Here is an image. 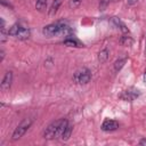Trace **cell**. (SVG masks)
<instances>
[{"instance_id":"cell-1","label":"cell","mask_w":146,"mask_h":146,"mask_svg":"<svg viewBox=\"0 0 146 146\" xmlns=\"http://www.w3.org/2000/svg\"><path fill=\"white\" fill-rule=\"evenodd\" d=\"M67 125H68V121L65 119H59L57 121H54L46 128V130L43 132V138L54 139L57 137H62V135L65 131Z\"/></svg>"},{"instance_id":"cell-2","label":"cell","mask_w":146,"mask_h":146,"mask_svg":"<svg viewBox=\"0 0 146 146\" xmlns=\"http://www.w3.org/2000/svg\"><path fill=\"white\" fill-rule=\"evenodd\" d=\"M42 33L47 38H52V36L59 35V34L67 35L71 33V29L66 24H63L62 22H56V23H51L49 25H46L42 29Z\"/></svg>"},{"instance_id":"cell-3","label":"cell","mask_w":146,"mask_h":146,"mask_svg":"<svg viewBox=\"0 0 146 146\" xmlns=\"http://www.w3.org/2000/svg\"><path fill=\"white\" fill-rule=\"evenodd\" d=\"M73 80L78 84H87L91 80V72L86 67L80 68L74 73Z\"/></svg>"},{"instance_id":"cell-4","label":"cell","mask_w":146,"mask_h":146,"mask_svg":"<svg viewBox=\"0 0 146 146\" xmlns=\"http://www.w3.org/2000/svg\"><path fill=\"white\" fill-rule=\"evenodd\" d=\"M31 124H32V120H30V119L23 120V121L21 122V124H18V125L16 127V129L14 130L13 136H11V139H13V140H17V139L22 138V137L25 135V132L29 130V128L31 127Z\"/></svg>"},{"instance_id":"cell-5","label":"cell","mask_w":146,"mask_h":146,"mask_svg":"<svg viewBox=\"0 0 146 146\" xmlns=\"http://www.w3.org/2000/svg\"><path fill=\"white\" fill-rule=\"evenodd\" d=\"M139 95H140V92H139L138 89L130 88V89L124 90V91L120 95V98H121L122 100H125V102H132V100H135Z\"/></svg>"},{"instance_id":"cell-6","label":"cell","mask_w":146,"mask_h":146,"mask_svg":"<svg viewBox=\"0 0 146 146\" xmlns=\"http://www.w3.org/2000/svg\"><path fill=\"white\" fill-rule=\"evenodd\" d=\"M117 128H119V123L115 120H112V119H106L102 124V129L104 131H107V132L115 131Z\"/></svg>"},{"instance_id":"cell-7","label":"cell","mask_w":146,"mask_h":146,"mask_svg":"<svg viewBox=\"0 0 146 146\" xmlns=\"http://www.w3.org/2000/svg\"><path fill=\"white\" fill-rule=\"evenodd\" d=\"M11 82H13V72L11 71H8L5 74V76H3L2 81H1V89L3 91L5 90H8L10 88V86H11Z\"/></svg>"},{"instance_id":"cell-8","label":"cell","mask_w":146,"mask_h":146,"mask_svg":"<svg viewBox=\"0 0 146 146\" xmlns=\"http://www.w3.org/2000/svg\"><path fill=\"white\" fill-rule=\"evenodd\" d=\"M30 34H31V33H30V29H29V27L21 26V29H19V31H18L16 38L19 39V40H26V39L30 38Z\"/></svg>"},{"instance_id":"cell-9","label":"cell","mask_w":146,"mask_h":146,"mask_svg":"<svg viewBox=\"0 0 146 146\" xmlns=\"http://www.w3.org/2000/svg\"><path fill=\"white\" fill-rule=\"evenodd\" d=\"M112 22H113V23H114V25H115L117 29H120L123 33H128V32H129L128 27L125 26V24H124L120 18H117V17H113V18H112Z\"/></svg>"},{"instance_id":"cell-10","label":"cell","mask_w":146,"mask_h":146,"mask_svg":"<svg viewBox=\"0 0 146 146\" xmlns=\"http://www.w3.org/2000/svg\"><path fill=\"white\" fill-rule=\"evenodd\" d=\"M60 3H62V0H54V1H52L51 6H50V8H49V11H48L50 16H52V15H55V14L57 13V10H58Z\"/></svg>"},{"instance_id":"cell-11","label":"cell","mask_w":146,"mask_h":146,"mask_svg":"<svg viewBox=\"0 0 146 146\" xmlns=\"http://www.w3.org/2000/svg\"><path fill=\"white\" fill-rule=\"evenodd\" d=\"M64 44L67 46V47H81V46H82L76 39H73V38L65 39V40H64Z\"/></svg>"},{"instance_id":"cell-12","label":"cell","mask_w":146,"mask_h":146,"mask_svg":"<svg viewBox=\"0 0 146 146\" xmlns=\"http://www.w3.org/2000/svg\"><path fill=\"white\" fill-rule=\"evenodd\" d=\"M108 58V50L105 48V49H102L99 52H98V60L100 63H105Z\"/></svg>"},{"instance_id":"cell-13","label":"cell","mask_w":146,"mask_h":146,"mask_svg":"<svg viewBox=\"0 0 146 146\" xmlns=\"http://www.w3.org/2000/svg\"><path fill=\"white\" fill-rule=\"evenodd\" d=\"M35 9L39 11H44L47 9V0H36Z\"/></svg>"},{"instance_id":"cell-14","label":"cell","mask_w":146,"mask_h":146,"mask_svg":"<svg viewBox=\"0 0 146 146\" xmlns=\"http://www.w3.org/2000/svg\"><path fill=\"white\" fill-rule=\"evenodd\" d=\"M121 43L123 44V46H131L132 44V42H133V40H132V38L130 36V35H127V34H124V35H122V38H121Z\"/></svg>"},{"instance_id":"cell-15","label":"cell","mask_w":146,"mask_h":146,"mask_svg":"<svg viewBox=\"0 0 146 146\" xmlns=\"http://www.w3.org/2000/svg\"><path fill=\"white\" fill-rule=\"evenodd\" d=\"M71 133H72V125H67L66 127V129H65V131L63 132V135H62V139L63 140H68L70 139V137H71Z\"/></svg>"},{"instance_id":"cell-16","label":"cell","mask_w":146,"mask_h":146,"mask_svg":"<svg viewBox=\"0 0 146 146\" xmlns=\"http://www.w3.org/2000/svg\"><path fill=\"white\" fill-rule=\"evenodd\" d=\"M125 62H127V58H120L119 60H116L115 63H114V70L117 72V71H120L122 67H123V65L125 64Z\"/></svg>"},{"instance_id":"cell-17","label":"cell","mask_w":146,"mask_h":146,"mask_svg":"<svg viewBox=\"0 0 146 146\" xmlns=\"http://www.w3.org/2000/svg\"><path fill=\"white\" fill-rule=\"evenodd\" d=\"M110 3V0H100L99 2V10H105Z\"/></svg>"},{"instance_id":"cell-18","label":"cell","mask_w":146,"mask_h":146,"mask_svg":"<svg viewBox=\"0 0 146 146\" xmlns=\"http://www.w3.org/2000/svg\"><path fill=\"white\" fill-rule=\"evenodd\" d=\"M81 1H82V0H72V1H71V6L76 7V6H79V5L81 3Z\"/></svg>"},{"instance_id":"cell-19","label":"cell","mask_w":146,"mask_h":146,"mask_svg":"<svg viewBox=\"0 0 146 146\" xmlns=\"http://www.w3.org/2000/svg\"><path fill=\"white\" fill-rule=\"evenodd\" d=\"M127 2L129 6H132V5H136L138 2V0H127Z\"/></svg>"},{"instance_id":"cell-20","label":"cell","mask_w":146,"mask_h":146,"mask_svg":"<svg viewBox=\"0 0 146 146\" xmlns=\"http://www.w3.org/2000/svg\"><path fill=\"white\" fill-rule=\"evenodd\" d=\"M0 55H1L0 62H2V60H3V58H5V52H3V50H1V51H0Z\"/></svg>"},{"instance_id":"cell-21","label":"cell","mask_w":146,"mask_h":146,"mask_svg":"<svg viewBox=\"0 0 146 146\" xmlns=\"http://www.w3.org/2000/svg\"><path fill=\"white\" fill-rule=\"evenodd\" d=\"M139 144H140V145H146V138H143V139L139 141Z\"/></svg>"},{"instance_id":"cell-22","label":"cell","mask_w":146,"mask_h":146,"mask_svg":"<svg viewBox=\"0 0 146 146\" xmlns=\"http://www.w3.org/2000/svg\"><path fill=\"white\" fill-rule=\"evenodd\" d=\"M144 81H145V83H146V70H145V72H144Z\"/></svg>"},{"instance_id":"cell-23","label":"cell","mask_w":146,"mask_h":146,"mask_svg":"<svg viewBox=\"0 0 146 146\" xmlns=\"http://www.w3.org/2000/svg\"><path fill=\"white\" fill-rule=\"evenodd\" d=\"M113 2H117V1H121V0H112Z\"/></svg>"}]
</instances>
